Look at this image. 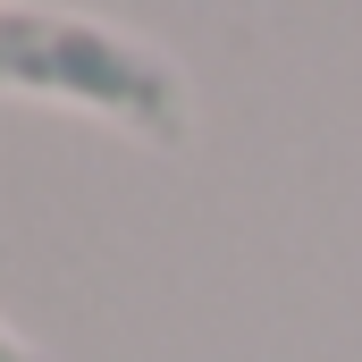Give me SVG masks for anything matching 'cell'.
Returning a JSON list of instances; mask_svg holds the SVG:
<instances>
[{"mask_svg": "<svg viewBox=\"0 0 362 362\" xmlns=\"http://www.w3.org/2000/svg\"><path fill=\"white\" fill-rule=\"evenodd\" d=\"M0 93H51V101L101 110L110 127H127L144 144L185 135V85L169 76V59L93 17L0 8Z\"/></svg>", "mask_w": 362, "mask_h": 362, "instance_id": "cell-1", "label": "cell"}, {"mask_svg": "<svg viewBox=\"0 0 362 362\" xmlns=\"http://www.w3.org/2000/svg\"><path fill=\"white\" fill-rule=\"evenodd\" d=\"M0 362H42V354H34V346H17V337L0 329Z\"/></svg>", "mask_w": 362, "mask_h": 362, "instance_id": "cell-2", "label": "cell"}]
</instances>
